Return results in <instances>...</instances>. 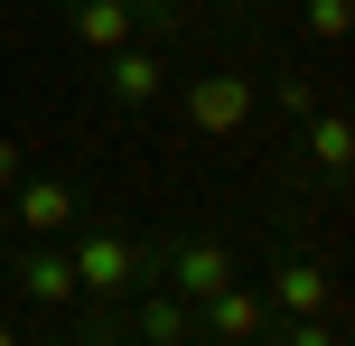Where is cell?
Listing matches in <instances>:
<instances>
[{
	"mask_svg": "<svg viewBox=\"0 0 355 346\" xmlns=\"http://www.w3.org/2000/svg\"><path fill=\"white\" fill-rule=\"evenodd\" d=\"M94 85H103V103H112V112H150V103L168 94V56H159V37H131V47H112Z\"/></svg>",
	"mask_w": 355,
	"mask_h": 346,
	"instance_id": "5b68a950",
	"label": "cell"
},
{
	"mask_svg": "<svg viewBox=\"0 0 355 346\" xmlns=\"http://www.w3.org/2000/svg\"><path fill=\"white\" fill-rule=\"evenodd\" d=\"M10 281H19L28 309H75V262H66V243H19V253H10Z\"/></svg>",
	"mask_w": 355,
	"mask_h": 346,
	"instance_id": "ba28073f",
	"label": "cell"
},
{
	"mask_svg": "<svg viewBox=\"0 0 355 346\" xmlns=\"http://www.w3.org/2000/svg\"><path fill=\"white\" fill-rule=\"evenodd\" d=\"M234 281H243V262H234L225 234H206V225L159 234V291H178L187 309H196V300H215V291H234Z\"/></svg>",
	"mask_w": 355,
	"mask_h": 346,
	"instance_id": "3957f363",
	"label": "cell"
},
{
	"mask_svg": "<svg viewBox=\"0 0 355 346\" xmlns=\"http://www.w3.org/2000/svg\"><path fill=\"white\" fill-rule=\"evenodd\" d=\"M262 94H271V103H281V112H290V122H309V112H318V103H327V85H318V75H271V85H262Z\"/></svg>",
	"mask_w": 355,
	"mask_h": 346,
	"instance_id": "4fadbf2b",
	"label": "cell"
},
{
	"mask_svg": "<svg viewBox=\"0 0 355 346\" xmlns=\"http://www.w3.org/2000/svg\"><path fill=\"white\" fill-rule=\"evenodd\" d=\"M262 346H346V337H337V309H327V318H271Z\"/></svg>",
	"mask_w": 355,
	"mask_h": 346,
	"instance_id": "7c38bea8",
	"label": "cell"
},
{
	"mask_svg": "<svg viewBox=\"0 0 355 346\" xmlns=\"http://www.w3.org/2000/svg\"><path fill=\"white\" fill-rule=\"evenodd\" d=\"M0 346H28V337H19V328H10V318H0Z\"/></svg>",
	"mask_w": 355,
	"mask_h": 346,
	"instance_id": "2e32d148",
	"label": "cell"
},
{
	"mask_svg": "<svg viewBox=\"0 0 355 346\" xmlns=\"http://www.w3.org/2000/svg\"><path fill=\"white\" fill-rule=\"evenodd\" d=\"M66 37L75 56H112L141 37V0H66Z\"/></svg>",
	"mask_w": 355,
	"mask_h": 346,
	"instance_id": "9c48e42d",
	"label": "cell"
},
{
	"mask_svg": "<svg viewBox=\"0 0 355 346\" xmlns=\"http://www.w3.org/2000/svg\"><path fill=\"white\" fill-rule=\"evenodd\" d=\"M262 300H271V318H327L337 309V272L309 262V253H281L271 281H262Z\"/></svg>",
	"mask_w": 355,
	"mask_h": 346,
	"instance_id": "8992f818",
	"label": "cell"
},
{
	"mask_svg": "<svg viewBox=\"0 0 355 346\" xmlns=\"http://www.w3.org/2000/svg\"><path fill=\"white\" fill-rule=\"evenodd\" d=\"M309 159H318L327 178H346V159H355V122H346V103H318V112H309Z\"/></svg>",
	"mask_w": 355,
	"mask_h": 346,
	"instance_id": "8fae6325",
	"label": "cell"
},
{
	"mask_svg": "<svg viewBox=\"0 0 355 346\" xmlns=\"http://www.w3.org/2000/svg\"><path fill=\"white\" fill-rule=\"evenodd\" d=\"M66 262H75V300L94 318H112L141 281H159V234H141V225H75Z\"/></svg>",
	"mask_w": 355,
	"mask_h": 346,
	"instance_id": "6da1fadb",
	"label": "cell"
},
{
	"mask_svg": "<svg viewBox=\"0 0 355 346\" xmlns=\"http://www.w3.org/2000/svg\"><path fill=\"white\" fill-rule=\"evenodd\" d=\"M0 262H10V253H0Z\"/></svg>",
	"mask_w": 355,
	"mask_h": 346,
	"instance_id": "e0dca14e",
	"label": "cell"
},
{
	"mask_svg": "<svg viewBox=\"0 0 355 346\" xmlns=\"http://www.w3.org/2000/svg\"><path fill=\"white\" fill-rule=\"evenodd\" d=\"M0 225H10L19 243H66L75 225H85V187L56 178V168H28V178L0 197Z\"/></svg>",
	"mask_w": 355,
	"mask_h": 346,
	"instance_id": "277c9868",
	"label": "cell"
},
{
	"mask_svg": "<svg viewBox=\"0 0 355 346\" xmlns=\"http://www.w3.org/2000/svg\"><path fill=\"white\" fill-rule=\"evenodd\" d=\"M300 28L318 37V47H346V28H355V0H309V10H300Z\"/></svg>",
	"mask_w": 355,
	"mask_h": 346,
	"instance_id": "5bb4252c",
	"label": "cell"
},
{
	"mask_svg": "<svg viewBox=\"0 0 355 346\" xmlns=\"http://www.w3.org/2000/svg\"><path fill=\"white\" fill-rule=\"evenodd\" d=\"M28 168H37V159H28V141H19V131H0V197H10Z\"/></svg>",
	"mask_w": 355,
	"mask_h": 346,
	"instance_id": "9a60e30c",
	"label": "cell"
},
{
	"mask_svg": "<svg viewBox=\"0 0 355 346\" xmlns=\"http://www.w3.org/2000/svg\"><path fill=\"white\" fill-rule=\"evenodd\" d=\"M178 122L196 131V141H243L252 122H262V75L243 66H206L178 85Z\"/></svg>",
	"mask_w": 355,
	"mask_h": 346,
	"instance_id": "7a4b0ae2",
	"label": "cell"
},
{
	"mask_svg": "<svg viewBox=\"0 0 355 346\" xmlns=\"http://www.w3.org/2000/svg\"><path fill=\"white\" fill-rule=\"evenodd\" d=\"M122 309H131V346H196V309L178 291H159V281H141Z\"/></svg>",
	"mask_w": 355,
	"mask_h": 346,
	"instance_id": "30bf717a",
	"label": "cell"
},
{
	"mask_svg": "<svg viewBox=\"0 0 355 346\" xmlns=\"http://www.w3.org/2000/svg\"><path fill=\"white\" fill-rule=\"evenodd\" d=\"M262 328H271L262 281H234V291L196 300V337H206V346H262Z\"/></svg>",
	"mask_w": 355,
	"mask_h": 346,
	"instance_id": "52a82bcc",
	"label": "cell"
}]
</instances>
